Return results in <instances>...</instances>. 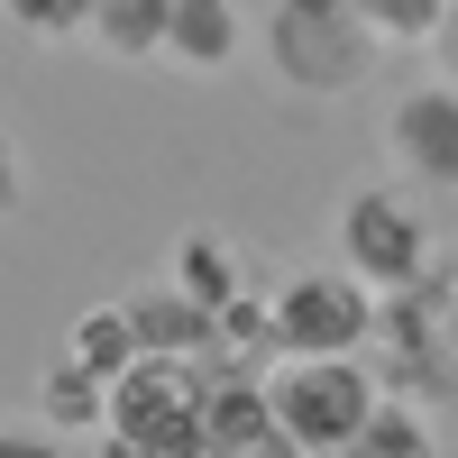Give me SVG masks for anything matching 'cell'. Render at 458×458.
Segmentation results:
<instances>
[{"mask_svg":"<svg viewBox=\"0 0 458 458\" xmlns=\"http://www.w3.org/2000/svg\"><path fill=\"white\" fill-rule=\"evenodd\" d=\"M257 55H266V73H276L284 92H302V101H349L367 73H376L386 37L367 28L358 0H266Z\"/></svg>","mask_w":458,"mask_h":458,"instance_id":"6da1fadb","label":"cell"},{"mask_svg":"<svg viewBox=\"0 0 458 458\" xmlns=\"http://www.w3.org/2000/svg\"><path fill=\"white\" fill-rule=\"evenodd\" d=\"M339 266H349V276H367L376 293L431 284L440 229H431L422 193H412L403 174H367V183H349V193H339Z\"/></svg>","mask_w":458,"mask_h":458,"instance_id":"7a4b0ae2","label":"cell"},{"mask_svg":"<svg viewBox=\"0 0 458 458\" xmlns=\"http://www.w3.org/2000/svg\"><path fill=\"white\" fill-rule=\"evenodd\" d=\"M376 403H386V386L367 376V358H284L266 376V422H276V449L293 458H339Z\"/></svg>","mask_w":458,"mask_h":458,"instance_id":"3957f363","label":"cell"},{"mask_svg":"<svg viewBox=\"0 0 458 458\" xmlns=\"http://www.w3.org/2000/svg\"><path fill=\"white\" fill-rule=\"evenodd\" d=\"M376 312H386V293L367 276H349V266H293L266 293V339L284 358H358V349H376Z\"/></svg>","mask_w":458,"mask_h":458,"instance_id":"277c9868","label":"cell"},{"mask_svg":"<svg viewBox=\"0 0 458 458\" xmlns=\"http://www.w3.org/2000/svg\"><path fill=\"white\" fill-rule=\"evenodd\" d=\"M129 449L147 458H193L202 449V386H193V358H138L120 386H110V422Z\"/></svg>","mask_w":458,"mask_h":458,"instance_id":"5b68a950","label":"cell"},{"mask_svg":"<svg viewBox=\"0 0 458 458\" xmlns=\"http://www.w3.org/2000/svg\"><path fill=\"white\" fill-rule=\"evenodd\" d=\"M376 138H386V165H394L422 202H449V193H458V92L440 83V73L386 92Z\"/></svg>","mask_w":458,"mask_h":458,"instance_id":"8992f818","label":"cell"},{"mask_svg":"<svg viewBox=\"0 0 458 458\" xmlns=\"http://www.w3.org/2000/svg\"><path fill=\"white\" fill-rule=\"evenodd\" d=\"M120 302H129V321H138V339H147V358H202V349H220V312L193 302L165 266H157L138 293H120Z\"/></svg>","mask_w":458,"mask_h":458,"instance_id":"52a82bcc","label":"cell"},{"mask_svg":"<svg viewBox=\"0 0 458 458\" xmlns=\"http://www.w3.org/2000/svg\"><path fill=\"white\" fill-rule=\"evenodd\" d=\"M248 10L239 0H174L165 10V55L157 64H174V73H229L248 55Z\"/></svg>","mask_w":458,"mask_h":458,"instance_id":"ba28073f","label":"cell"},{"mask_svg":"<svg viewBox=\"0 0 458 458\" xmlns=\"http://www.w3.org/2000/svg\"><path fill=\"white\" fill-rule=\"evenodd\" d=\"M239 266H248V248H229L220 229H183V239L165 248V276L193 293V302H211L220 321L239 312V293H248V276H239Z\"/></svg>","mask_w":458,"mask_h":458,"instance_id":"9c48e42d","label":"cell"},{"mask_svg":"<svg viewBox=\"0 0 458 458\" xmlns=\"http://www.w3.org/2000/svg\"><path fill=\"white\" fill-rule=\"evenodd\" d=\"M64 358L73 367H92L101 386H120V376L147 358V339H138V321H129V302H101V312H83L64 330Z\"/></svg>","mask_w":458,"mask_h":458,"instance_id":"30bf717a","label":"cell"},{"mask_svg":"<svg viewBox=\"0 0 458 458\" xmlns=\"http://www.w3.org/2000/svg\"><path fill=\"white\" fill-rule=\"evenodd\" d=\"M165 10L174 0H101L92 10V47L110 64H157L165 55Z\"/></svg>","mask_w":458,"mask_h":458,"instance_id":"8fae6325","label":"cell"},{"mask_svg":"<svg viewBox=\"0 0 458 458\" xmlns=\"http://www.w3.org/2000/svg\"><path fill=\"white\" fill-rule=\"evenodd\" d=\"M339 458H440V431H431V412H422V403L386 394V403L367 412V431L339 449Z\"/></svg>","mask_w":458,"mask_h":458,"instance_id":"7c38bea8","label":"cell"},{"mask_svg":"<svg viewBox=\"0 0 458 458\" xmlns=\"http://www.w3.org/2000/svg\"><path fill=\"white\" fill-rule=\"evenodd\" d=\"M37 412H47L55 431H92V440H101V422H110V386H101L92 367L55 358V367H47V386H37Z\"/></svg>","mask_w":458,"mask_h":458,"instance_id":"4fadbf2b","label":"cell"},{"mask_svg":"<svg viewBox=\"0 0 458 458\" xmlns=\"http://www.w3.org/2000/svg\"><path fill=\"white\" fill-rule=\"evenodd\" d=\"M92 10H101V0H0V19L28 28V37H47V47H64V37H92Z\"/></svg>","mask_w":458,"mask_h":458,"instance_id":"5bb4252c","label":"cell"},{"mask_svg":"<svg viewBox=\"0 0 458 458\" xmlns=\"http://www.w3.org/2000/svg\"><path fill=\"white\" fill-rule=\"evenodd\" d=\"M367 28L386 37V47H431V28L449 19V0H358Z\"/></svg>","mask_w":458,"mask_h":458,"instance_id":"9a60e30c","label":"cell"},{"mask_svg":"<svg viewBox=\"0 0 458 458\" xmlns=\"http://www.w3.org/2000/svg\"><path fill=\"white\" fill-rule=\"evenodd\" d=\"M0 458H73V449H64V431L47 412L28 403V412H0Z\"/></svg>","mask_w":458,"mask_h":458,"instance_id":"2e32d148","label":"cell"},{"mask_svg":"<svg viewBox=\"0 0 458 458\" xmlns=\"http://www.w3.org/2000/svg\"><path fill=\"white\" fill-rule=\"evenodd\" d=\"M28 211V147L10 138V120H0V220Z\"/></svg>","mask_w":458,"mask_h":458,"instance_id":"e0dca14e","label":"cell"},{"mask_svg":"<svg viewBox=\"0 0 458 458\" xmlns=\"http://www.w3.org/2000/svg\"><path fill=\"white\" fill-rule=\"evenodd\" d=\"M431 55H440V83L458 92V0H449V19L431 28Z\"/></svg>","mask_w":458,"mask_h":458,"instance_id":"ac0fdd59","label":"cell"},{"mask_svg":"<svg viewBox=\"0 0 458 458\" xmlns=\"http://www.w3.org/2000/svg\"><path fill=\"white\" fill-rule=\"evenodd\" d=\"M449 321H458V276H449Z\"/></svg>","mask_w":458,"mask_h":458,"instance_id":"d6986e66","label":"cell"}]
</instances>
